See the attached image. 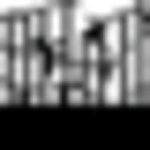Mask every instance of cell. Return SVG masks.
Wrapping results in <instances>:
<instances>
[{
    "label": "cell",
    "instance_id": "1",
    "mask_svg": "<svg viewBox=\"0 0 150 150\" xmlns=\"http://www.w3.org/2000/svg\"><path fill=\"white\" fill-rule=\"evenodd\" d=\"M38 8H60V0H0V15H38Z\"/></svg>",
    "mask_w": 150,
    "mask_h": 150
}]
</instances>
